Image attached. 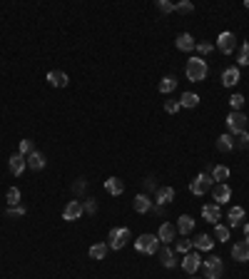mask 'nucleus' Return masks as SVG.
<instances>
[{
	"label": "nucleus",
	"instance_id": "obj_33",
	"mask_svg": "<svg viewBox=\"0 0 249 279\" xmlns=\"http://www.w3.org/2000/svg\"><path fill=\"white\" fill-rule=\"evenodd\" d=\"M157 10L167 15V13H172V10H175V3H170V0H157Z\"/></svg>",
	"mask_w": 249,
	"mask_h": 279
},
{
	"label": "nucleus",
	"instance_id": "obj_35",
	"mask_svg": "<svg viewBox=\"0 0 249 279\" xmlns=\"http://www.w3.org/2000/svg\"><path fill=\"white\" fill-rule=\"evenodd\" d=\"M229 105H232V110L242 112V107H244V95H232V97H229Z\"/></svg>",
	"mask_w": 249,
	"mask_h": 279
},
{
	"label": "nucleus",
	"instance_id": "obj_34",
	"mask_svg": "<svg viewBox=\"0 0 249 279\" xmlns=\"http://www.w3.org/2000/svg\"><path fill=\"white\" fill-rule=\"evenodd\" d=\"M189 247H192V239H187V237H182V239H177V252H182V254H187L189 252Z\"/></svg>",
	"mask_w": 249,
	"mask_h": 279
},
{
	"label": "nucleus",
	"instance_id": "obj_21",
	"mask_svg": "<svg viewBox=\"0 0 249 279\" xmlns=\"http://www.w3.org/2000/svg\"><path fill=\"white\" fill-rule=\"evenodd\" d=\"M105 189H107L112 197H117V194L124 192V182H122L120 177H107V180H105Z\"/></svg>",
	"mask_w": 249,
	"mask_h": 279
},
{
	"label": "nucleus",
	"instance_id": "obj_42",
	"mask_svg": "<svg viewBox=\"0 0 249 279\" xmlns=\"http://www.w3.org/2000/svg\"><path fill=\"white\" fill-rule=\"evenodd\" d=\"M82 207H85L88 215H95L97 212V202H95V199H85V205H82Z\"/></svg>",
	"mask_w": 249,
	"mask_h": 279
},
{
	"label": "nucleus",
	"instance_id": "obj_28",
	"mask_svg": "<svg viewBox=\"0 0 249 279\" xmlns=\"http://www.w3.org/2000/svg\"><path fill=\"white\" fill-rule=\"evenodd\" d=\"M107 252H110V245H105V242H100V245H93V247H90V257H93V259H105V257H107Z\"/></svg>",
	"mask_w": 249,
	"mask_h": 279
},
{
	"label": "nucleus",
	"instance_id": "obj_40",
	"mask_svg": "<svg viewBox=\"0 0 249 279\" xmlns=\"http://www.w3.org/2000/svg\"><path fill=\"white\" fill-rule=\"evenodd\" d=\"M164 110H167L170 115H175L180 110V100H164Z\"/></svg>",
	"mask_w": 249,
	"mask_h": 279
},
{
	"label": "nucleus",
	"instance_id": "obj_2",
	"mask_svg": "<svg viewBox=\"0 0 249 279\" xmlns=\"http://www.w3.org/2000/svg\"><path fill=\"white\" fill-rule=\"evenodd\" d=\"M212 187H215V180H212V175H207V172H199L192 182H189V192L192 194H207V192H212Z\"/></svg>",
	"mask_w": 249,
	"mask_h": 279
},
{
	"label": "nucleus",
	"instance_id": "obj_22",
	"mask_svg": "<svg viewBox=\"0 0 249 279\" xmlns=\"http://www.w3.org/2000/svg\"><path fill=\"white\" fill-rule=\"evenodd\" d=\"M227 219H229V227H242L244 224V207H232L227 212Z\"/></svg>",
	"mask_w": 249,
	"mask_h": 279
},
{
	"label": "nucleus",
	"instance_id": "obj_17",
	"mask_svg": "<svg viewBox=\"0 0 249 279\" xmlns=\"http://www.w3.org/2000/svg\"><path fill=\"white\" fill-rule=\"evenodd\" d=\"M132 207H135V212H140V215H147V212L152 210V199H150L147 194H137V197L132 199Z\"/></svg>",
	"mask_w": 249,
	"mask_h": 279
},
{
	"label": "nucleus",
	"instance_id": "obj_3",
	"mask_svg": "<svg viewBox=\"0 0 249 279\" xmlns=\"http://www.w3.org/2000/svg\"><path fill=\"white\" fill-rule=\"evenodd\" d=\"M202 264H204V279H222V274H224V264H222V259H219L217 254L202 259Z\"/></svg>",
	"mask_w": 249,
	"mask_h": 279
},
{
	"label": "nucleus",
	"instance_id": "obj_16",
	"mask_svg": "<svg viewBox=\"0 0 249 279\" xmlns=\"http://www.w3.org/2000/svg\"><path fill=\"white\" fill-rule=\"evenodd\" d=\"M192 245L197 247V252H210V249L215 247V239H212L210 234H197V237L192 239Z\"/></svg>",
	"mask_w": 249,
	"mask_h": 279
},
{
	"label": "nucleus",
	"instance_id": "obj_4",
	"mask_svg": "<svg viewBox=\"0 0 249 279\" xmlns=\"http://www.w3.org/2000/svg\"><path fill=\"white\" fill-rule=\"evenodd\" d=\"M135 249L142 252V254H155V252L159 249L157 234H140V237L135 239Z\"/></svg>",
	"mask_w": 249,
	"mask_h": 279
},
{
	"label": "nucleus",
	"instance_id": "obj_30",
	"mask_svg": "<svg viewBox=\"0 0 249 279\" xmlns=\"http://www.w3.org/2000/svg\"><path fill=\"white\" fill-rule=\"evenodd\" d=\"M217 150H222V152L234 150V137H232V135H219V140H217Z\"/></svg>",
	"mask_w": 249,
	"mask_h": 279
},
{
	"label": "nucleus",
	"instance_id": "obj_39",
	"mask_svg": "<svg viewBox=\"0 0 249 279\" xmlns=\"http://www.w3.org/2000/svg\"><path fill=\"white\" fill-rule=\"evenodd\" d=\"M175 10H180V13H192L194 5L189 3V0H182V3H175Z\"/></svg>",
	"mask_w": 249,
	"mask_h": 279
},
{
	"label": "nucleus",
	"instance_id": "obj_29",
	"mask_svg": "<svg viewBox=\"0 0 249 279\" xmlns=\"http://www.w3.org/2000/svg\"><path fill=\"white\" fill-rule=\"evenodd\" d=\"M199 105V95L197 93H185L180 97V107H197Z\"/></svg>",
	"mask_w": 249,
	"mask_h": 279
},
{
	"label": "nucleus",
	"instance_id": "obj_19",
	"mask_svg": "<svg viewBox=\"0 0 249 279\" xmlns=\"http://www.w3.org/2000/svg\"><path fill=\"white\" fill-rule=\"evenodd\" d=\"M177 48L182 50V53H189V50H194L197 48V43H194V37L189 35V32H182V35H177Z\"/></svg>",
	"mask_w": 249,
	"mask_h": 279
},
{
	"label": "nucleus",
	"instance_id": "obj_12",
	"mask_svg": "<svg viewBox=\"0 0 249 279\" xmlns=\"http://www.w3.org/2000/svg\"><path fill=\"white\" fill-rule=\"evenodd\" d=\"M202 217H204V222H212V224H219V219H222V210H219V205H204L202 207Z\"/></svg>",
	"mask_w": 249,
	"mask_h": 279
},
{
	"label": "nucleus",
	"instance_id": "obj_45",
	"mask_svg": "<svg viewBox=\"0 0 249 279\" xmlns=\"http://www.w3.org/2000/svg\"><path fill=\"white\" fill-rule=\"evenodd\" d=\"M242 227H244V237H247V239H249V222H244V224H242Z\"/></svg>",
	"mask_w": 249,
	"mask_h": 279
},
{
	"label": "nucleus",
	"instance_id": "obj_15",
	"mask_svg": "<svg viewBox=\"0 0 249 279\" xmlns=\"http://www.w3.org/2000/svg\"><path fill=\"white\" fill-rule=\"evenodd\" d=\"M175 234H177V227H175V224H170V222H164V224L157 229V239H159V242H164V245L172 242Z\"/></svg>",
	"mask_w": 249,
	"mask_h": 279
},
{
	"label": "nucleus",
	"instance_id": "obj_44",
	"mask_svg": "<svg viewBox=\"0 0 249 279\" xmlns=\"http://www.w3.org/2000/svg\"><path fill=\"white\" fill-rule=\"evenodd\" d=\"M72 189H75V194H80V192H85V189H88V180H77Z\"/></svg>",
	"mask_w": 249,
	"mask_h": 279
},
{
	"label": "nucleus",
	"instance_id": "obj_26",
	"mask_svg": "<svg viewBox=\"0 0 249 279\" xmlns=\"http://www.w3.org/2000/svg\"><path fill=\"white\" fill-rule=\"evenodd\" d=\"M159 262L164 264V267H167V269H172V267H177V259H175V252L167 247V245H164V249L159 252Z\"/></svg>",
	"mask_w": 249,
	"mask_h": 279
},
{
	"label": "nucleus",
	"instance_id": "obj_10",
	"mask_svg": "<svg viewBox=\"0 0 249 279\" xmlns=\"http://www.w3.org/2000/svg\"><path fill=\"white\" fill-rule=\"evenodd\" d=\"M199 267H202V257H199L197 252H187L185 259H182V269H185L187 274H194Z\"/></svg>",
	"mask_w": 249,
	"mask_h": 279
},
{
	"label": "nucleus",
	"instance_id": "obj_25",
	"mask_svg": "<svg viewBox=\"0 0 249 279\" xmlns=\"http://www.w3.org/2000/svg\"><path fill=\"white\" fill-rule=\"evenodd\" d=\"M192 229H194V219L189 215H182L177 219V232H182V237H187V234H192Z\"/></svg>",
	"mask_w": 249,
	"mask_h": 279
},
{
	"label": "nucleus",
	"instance_id": "obj_6",
	"mask_svg": "<svg viewBox=\"0 0 249 279\" xmlns=\"http://www.w3.org/2000/svg\"><path fill=\"white\" fill-rule=\"evenodd\" d=\"M217 50H219V53H224V55L234 53V50H237V35H234V32H229V30L219 32V35H217Z\"/></svg>",
	"mask_w": 249,
	"mask_h": 279
},
{
	"label": "nucleus",
	"instance_id": "obj_27",
	"mask_svg": "<svg viewBox=\"0 0 249 279\" xmlns=\"http://www.w3.org/2000/svg\"><path fill=\"white\" fill-rule=\"evenodd\" d=\"M212 180H215L217 185L227 182V180H229V167H224V165H217V167H212Z\"/></svg>",
	"mask_w": 249,
	"mask_h": 279
},
{
	"label": "nucleus",
	"instance_id": "obj_46",
	"mask_svg": "<svg viewBox=\"0 0 249 279\" xmlns=\"http://www.w3.org/2000/svg\"><path fill=\"white\" fill-rule=\"evenodd\" d=\"M244 8H249V0H244Z\"/></svg>",
	"mask_w": 249,
	"mask_h": 279
},
{
	"label": "nucleus",
	"instance_id": "obj_9",
	"mask_svg": "<svg viewBox=\"0 0 249 279\" xmlns=\"http://www.w3.org/2000/svg\"><path fill=\"white\" fill-rule=\"evenodd\" d=\"M212 199H215V205H227L229 199H232V187H229L227 182L215 185V187H212Z\"/></svg>",
	"mask_w": 249,
	"mask_h": 279
},
{
	"label": "nucleus",
	"instance_id": "obj_13",
	"mask_svg": "<svg viewBox=\"0 0 249 279\" xmlns=\"http://www.w3.org/2000/svg\"><path fill=\"white\" fill-rule=\"evenodd\" d=\"M25 165H28V157H25V155H20V152H15V155L8 159V167H10V172H13L15 177H18V175H23Z\"/></svg>",
	"mask_w": 249,
	"mask_h": 279
},
{
	"label": "nucleus",
	"instance_id": "obj_5",
	"mask_svg": "<svg viewBox=\"0 0 249 279\" xmlns=\"http://www.w3.org/2000/svg\"><path fill=\"white\" fill-rule=\"evenodd\" d=\"M247 115L244 112H237V110H232L229 112V117H227V127H229V132L232 135H242V132H247Z\"/></svg>",
	"mask_w": 249,
	"mask_h": 279
},
{
	"label": "nucleus",
	"instance_id": "obj_23",
	"mask_svg": "<svg viewBox=\"0 0 249 279\" xmlns=\"http://www.w3.org/2000/svg\"><path fill=\"white\" fill-rule=\"evenodd\" d=\"M157 90L162 93V95H170V93H175L177 90V77H162L159 80V85H157Z\"/></svg>",
	"mask_w": 249,
	"mask_h": 279
},
{
	"label": "nucleus",
	"instance_id": "obj_8",
	"mask_svg": "<svg viewBox=\"0 0 249 279\" xmlns=\"http://www.w3.org/2000/svg\"><path fill=\"white\" fill-rule=\"evenodd\" d=\"M82 212H85V207H82L80 199H70V202L65 205V210H62V219L65 222H75V219L82 217Z\"/></svg>",
	"mask_w": 249,
	"mask_h": 279
},
{
	"label": "nucleus",
	"instance_id": "obj_1",
	"mask_svg": "<svg viewBox=\"0 0 249 279\" xmlns=\"http://www.w3.org/2000/svg\"><path fill=\"white\" fill-rule=\"evenodd\" d=\"M207 72H210V67H207L204 58H189L185 65V75L189 83H202V80H207Z\"/></svg>",
	"mask_w": 249,
	"mask_h": 279
},
{
	"label": "nucleus",
	"instance_id": "obj_11",
	"mask_svg": "<svg viewBox=\"0 0 249 279\" xmlns=\"http://www.w3.org/2000/svg\"><path fill=\"white\" fill-rule=\"evenodd\" d=\"M232 257H234L237 262H249V239H247V237L239 239V242L232 247Z\"/></svg>",
	"mask_w": 249,
	"mask_h": 279
},
{
	"label": "nucleus",
	"instance_id": "obj_36",
	"mask_svg": "<svg viewBox=\"0 0 249 279\" xmlns=\"http://www.w3.org/2000/svg\"><path fill=\"white\" fill-rule=\"evenodd\" d=\"M239 65H249V43H244L242 48H239V60H237Z\"/></svg>",
	"mask_w": 249,
	"mask_h": 279
},
{
	"label": "nucleus",
	"instance_id": "obj_32",
	"mask_svg": "<svg viewBox=\"0 0 249 279\" xmlns=\"http://www.w3.org/2000/svg\"><path fill=\"white\" fill-rule=\"evenodd\" d=\"M215 237H217V242H227V239H229V227L215 224Z\"/></svg>",
	"mask_w": 249,
	"mask_h": 279
},
{
	"label": "nucleus",
	"instance_id": "obj_43",
	"mask_svg": "<svg viewBox=\"0 0 249 279\" xmlns=\"http://www.w3.org/2000/svg\"><path fill=\"white\" fill-rule=\"evenodd\" d=\"M8 217H25V207H8Z\"/></svg>",
	"mask_w": 249,
	"mask_h": 279
},
{
	"label": "nucleus",
	"instance_id": "obj_41",
	"mask_svg": "<svg viewBox=\"0 0 249 279\" xmlns=\"http://www.w3.org/2000/svg\"><path fill=\"white\" fill-rule=\"evenodd\" d=\"M234 147H249V132H242V135H237V142H234Z\"/></svg>",
	"mask_w": 249,
	"mask_h": 279
},
{
	"label": "nucleus",
	"instance_id": "obj_18",
	"mask_svg": "<svg viewBox=\"0 0 249 279\" xmlns=\"http://www.w3.org/2000/svg\"><path fill=\"white\" fill-rule=\"evenodd\" d=\"M28 167L35 170V172H40V170L45 167V155H43V152H37V150L30 152V155H28Z\"/></svg>",
	"mask_w": 249,
	"mask_h": 279
},
{
	"label": "nucleus",
	"instance_id": "obj_7",
	"mask_svg": "<svg viewBox=\"0 0 249 279\" xmlns=\"http://www.w3.org/2000/svg\"><path fill=\"white\" fill-rule=\"evenodd\" d=\"M127 239H130V229L127 227H115L110 232V249H122L124 245H127Z\"/></svg>",
	"mask_w": 249,
	"mask_h": 279
},
{
	"label": "nucleus",
	"instance_id": "obj_20",
	"mask_svg": "<svg viewBox=\"0 0 249 279\" xmlns=\"http://www.w3.org/2000/svg\"><path fill=\"white\" fill-rule=\"evenodd\" d=\"M239 83V67H227L222 72V85L224 88H234Z\"/></svg>",
	"mask_w": 249,
	"mask_h": 279
},
{
	"label": "nucleus",
	"instance_id": "obj_38",
	"mask_svg": "<svg viewBox=\"0 0 249 279\" xmlns=\"http://www.w3.org/2000/svg\"><path fill=\"white\" fill-rule=\"evenodd\" d=\"M194 50H197L199 55H210V53L215 50V45H212V43H197V48H194Z\"/></svg>",
	"mask_w": 249,
	"mask_h": 279
},
{
	"label": "nucleus",
	"instance_id": "obj_37",
	"mask_svg": "<svg viewBox=\"0 0 249 279\" xmlns=\"http://www.w3.org/2000/svg\"><path fill=\"white\" fill-rule=\"evenodd\" d=\"M30 152H35V145H32V140H20V155H30Z\"/></svg>",
	"mask_w": 249,
	"mask_h": 279
},
{
	"label": "nucleus",
	"instance_id": "obj_14",
	"mask_svg": "<svg viewBox=\"0 0 249 279\" xmlns=\"http://www.w3.org/2000/svg\"><path fill=\"white\" fill-rule=\"evenodd\" d=\"M48 83H50L53 88H67L70 77H67V72H62V70H50V72H48Z\"/></svg>",
	"mask_w": 249,
	"mask_h": 279
},
{
	"label": "nucleus",
	"instance_id": "obj_31",
	"mask_svg": "<svg viewBox=\"0 0 249 279\" xmlns=\"http://www.w3.org/2000/svg\"><path fill=\"white\" fill-rule=\"evenodd\" d=\"M5 202H8V207H18V202H20V189H18V187H10V189H8Z\"/></svg>",
	"mask_w": 249,
	"mask_h": 279
},
{
	"label": "nucleus",
	"instance_id": "obj_24",
	"mask_svg": "<svg viewBox=\"0 0 249 279\" xmlns=\"http://www.w3.org/2000/svg\"><path fill=\"white\" fill-rule=\"evenodd\" d=\"M172 199H175V189H172V187H159V189H157V205H159V207L170 205Z\"/></svg>",
	"mask_w": 249,
	"mask_h": 279
}]
</instances>
